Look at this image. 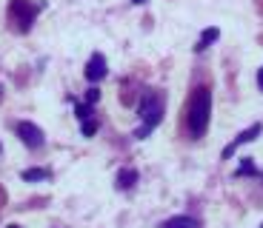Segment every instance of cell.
<instances>
[{"label":"cell","instance_id":"6da1fadb","mask_svg":"<svg viewBox=\"0 0 263 228\" xmlns=\"http://www.w3.org/2000/svg\"><path fill=\"white\" fill-rule=\"evenodd\" d=\"M209 117H212V91L206 86H200L192 94V103H189V134L203 137L206 129H209Z\"/></svg>","mask_w":263,"mask_h":228},{"label":"cell","instance_id":"7a4b0ae2","mask_svg":"<svg viewBox=\"0 0 263 228\" xmlns=\"http://www.w3.org/2000/svg\"><path fill=\"white\" fill-rule=\"evenodd\" d=\"M138 114H140V120H143V126L135 131V137H138V140H146L152 131L158 129L160 120H163V97H160V94H155V91H146L143 100H140Z\"/></svg>","mask_w":263,"mask_h":228},{"label":"cell","instance_id":"3957f363","mask_svg":"<svg viewBox=\"0 0 263 228\" xmlns=\"http://www.w3.org/2000/svg\"><path fill=\"white\" fill-rule=\"evenodd\" d=\"M9 14H12V23H17L20 32H29V29H32V23H34L37 9H34V3H29V0H12Z\"/></svg>","mask_w":263,"mask_h":228},{"label":"cell","instance_id":"277c9868","mask_svg":"<svg viewBox=\"0 0 263 228\" xmlns=\"http://www.w3.org/2000/svg\"><path fill=\"white\" fill-rule=\"evenodd\" d=\"M14 129H17V137L23 140V146H29V149H40V146L46 143V140H43V131L34 123H29V120H20Z\"/></svg>","mask_w":263,"mask_h":228},{"label":"cell","instance_id":"5b68a950","mask_svg":"<svg viewBox=\"0 0 263 228\" xmlns=\"http://www.w3.org/2000/svg\"><path fill=\"white\" fill-rule=\"evenodd\" d=\"M260 131H263V126H260V123H255V126H249V129H246V131H240V134H237L235 140H232V143H229V146H226V149H223V157H226V160H229V157L235 154V151L240 149V146H243V143H252L255 137H260Z\"/></svg>","mask_w":263,"mask_h":228},{"label":"cell","instance_id":"8992f818","mask_svg":"<svg viewBox=\"0 0 263 228\" xmlns=\"http://www.w3.org/2000/svg\"><path fill=\"white\" fill-rule=\"evenodd\" d=\"M106 72H109V69H106V57L100 52H95L92 57H89V63H86V80H89V83H100V80L106 77Z\"/></svg>","mask_w":263,"mask_h":228},{"label":"cell","instance_id":"52a82bcc","mask_svg":"<svg viewBox=\"0 0 263 228\" xmlns=\"http://www.w3.org/2000/svg\"><path fill=\"white\" fill-rule=\"evenodd\" d=\"M160 228H200V225H197V220H195V217L180 214V217H169V220H166Z\"/></svg>","mask_w":263,"mask_h":228},{"label":"cell","instance_id":"ba28073f","mask_svg":"<svg viewBox=\"0 0 263 228\" xmlns=\"http://www.w3.org/2000/svg\"><path fill=\"white\" fill-rule=\"evenodd\" d=\"M135 182H138V171H135V169H120V171H118V189H120V191L132 189Z\"/></svg>","mask_w":263,"mask_h":228},{"label":"cell","instance_id":"9c48e42d","mask_svg":"<svg viewBox=\"0 0 263 228\" xmlns=\"http://www.w3.org/2000/svg\"><path fill=\"white\" fill-rule=\"evenodd\" d=\"M217 37H220V32H217V29H206V32L200 34V40H197L195 49H197V52H203V49H209V46L215 43Z\"/></svg>","mask_w":263,"mask_h":228},{"label":"cell","instance_id":"30bf717a","mask_svg":"<svg viewBox=\"0 0 263 228\" xmlns=\"http://www.w3.org/2000/svg\"><path fill=\"white\" fill-rule=\"evenodd\" d=\"M46 177H49L46 169H26L23 171V180L26 182H37V180H46Z\"/></svg>","mask_w":263,"mask_h":228},{"label":"cell","instance_id":"8fae6325","mask_svg":"<svg viewBox=\"0 0 263 228\" xmlns=\"http://www.w3.org/2000/svg\"><path fill=\"white\" fill-rule=\"evenodd\" d=\"M235 174H237V177H249V174H257V171H255V163H252L249 157H246V160L240 163V169H237Z\"/></svg>","mask_w":263,"mask_h":228},{"label":"cell","instance_id":"7c38bea8","mask_svg":"<svg viewBox=\"0 0 263 228\" xmlns=\"http://www.w3.org/2000/svg\"><path fill=\"white\" fill-rule=\"evenodd\" d=\"M95 131H98V120H95V117L83 120V137H92Z\"/></svg>","mask_w":263,"mask_h":228},{"label":"cell","instance_id":"4fadbf2b","mask_svg":"<svg viewBox=\"0 0 263 228\" xmlns=\"http://www.w3.org/2000/svg\"><path fill=\"white\" fill-rule=\"evenodd\" d=\"M78 117H80V123L92 117V103H80V106H78Z\"/></svg>","mask_w":263,"mask_h":228},{"label":"cell","instance_id":"5bb4252c","mask_svg":"<svg viewBox=\"0 0 263 228\" xmlns=\"http://www.w3.org/2000/svg\"><path fill=\"white\" fill-rule=\"evenodd\" d=\"M100 100V91L98 89H89V94H86V103H98Z\"/></svg>","mask_w":263,"mask_h":228},{"label":"cell","instance_id":"9a60e30c","mask_svg":"<svg viewBox=\"0 0 263 228\" xmlns=\"http://www.w3.org/2000/svg\"><path fill=\"white\" fill-rule=\"evenodd\" d=\"M257 86H260V91H263V66L257 69Z\"/></svg>","mask_w":263,"mask_h":228},{"label":"cell","instance_id":"2e32d148","mask_svg":"<svg viewBox=\"0 0 263 228\" xmlns=\"http://www.w3.org/2000/svg\"><path fill=\"white\" fill-rule=\"evenodd\" d=\"M132 3H138V6H143V3H146V0H132Z\"/></svg>","mask_w":263,"mask_h":228},{"label":"cell","instance_id":"e0dca14e","mask_svg":"<svg viewBox=\"0 0 263 228\" xmlns=\"http://www.w3.org/2000/svg\"><path fill=\"white\" fill-rule=\"evenodd\" d=\"M0 97H3V86H0Z\"/></svg>","mask_w":263,"mask_h":228},{"label":"cell","instance_id":"ac0fdd59","mask_svg":"<svg viewBox=\"0 0 263 228\" xmlns=\"http://www.w3.org/2000/svg\"><path fill=\"white\" fill-rule=\"evenodd\" d=\"M6 228H20V225H6Z\"/></svg>","mask_w":263,"mask_h":228},{"label":"cell","instance_id":"d6986e66","mask_svg":"<svg viewBox=\"0 0 263 228\" xmlns=\"http://www.w3.org/2000/svg\"><path fill=\"white\" fill-rule=\"evenodd\" d=\"M260 177H263V174H260Z\"/></svg>","mask_w":263,"mask_h":228},{"label":"cell","instance_id":"ffe728a7","mask_svg":"<svg viewBox=\"0 0 263 228\" xmlns=\"http://www.w3.org/2000/svg\"><path fill=\"white\" fill-rule=\"evenodd\" d=\"M260 228H263V225H260Z\"/></svg>","mask_w":263,"mask_h":228}]
</instances>
